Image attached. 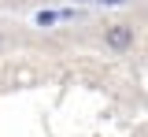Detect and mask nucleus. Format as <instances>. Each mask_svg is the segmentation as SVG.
Listing matches in <instances>:
<instances>
[{"label": "nucleus", "mask_w": 148, "mask_h": 137, "mask_svg": "<svg viewBox=\"0 0 148 137\" xmlns=\"http://www.w3.org/2000/svg\"><path fill=\"white\" fill-rule=\"evenodd\" d=\"M104 41H108L111 52H126L130 45H133V26H126V22H115V26H108Z\"/></svg>", "instance_id": "obj_1"}, {"label": "nucleus", "mask_w": 148, "mask_h": 137, "mask_svg": "<svg viewBox=\"0 0 148 137\" xmlns=\"http://www.w3.org/2000/svg\"><path fill=\"white\" fill-rule=\"evenodd\" d=\"M59 22V11H37V26H52Z\"/></svg>", "instance_id": "obj_2"}, {"label": "nucleus", "mask_w": 148, "mask_h": 137, "mask_svg": "<svg viewBox=\"0 0 148 137\" xmlns=\"http://www.w3.org/2000/svg\"><path fill=\"white\" fill-rule=\"evenodd\" d=\"M100 4H111V8H115V4H126V0H100Z\"/></svg>", "instance_id": "obj_3"}]
</instances>
